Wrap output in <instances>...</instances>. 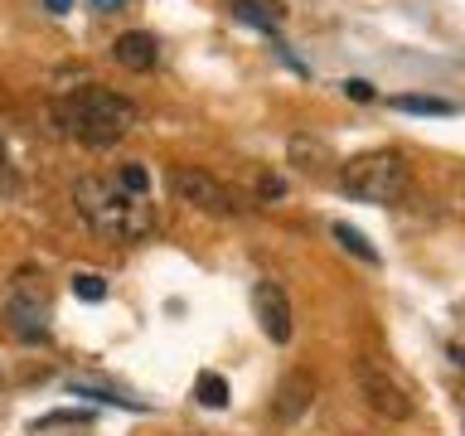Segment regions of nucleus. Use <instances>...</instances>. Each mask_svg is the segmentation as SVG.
I'll return each mask as SVG.
<instances>
[{
	"instance_id": "obj_1",
	"label": "nucleus",
	"mask_w": 465,
	"mask_h": 436,
	"mask_svg": "<svg viewBox=\"0 0 465 436\" xmlns=\"http://www.w3.org/2000/svg\"><path fill=\"white\" fill-rule=\"evenodd\" d=\"M73 203H78V213L87 218V228L102 233V238H112V243H145L160 233L155 203H145L141 194H126V189L116 180H107V174H83V180L73 184Z\"/></svg>"
},
{
	"instance_id": "obj_2",
	"label": "nucleus",
	"mask_w": 465,
	"mask_h": 436,
	"mask_svg": "<svg viewBox=\"0 0 465 436\" xmlns=\"http://www.w3.org/2000/svg\"><path fill=\"white\" fill-rule=\"evenodd\" d=\"M54 122L68 141L83 145H116L122 136H131V126L141 122L136 102L112 93V87H78V93L54 102Z\"/></svg>"
},
{
	"instance_id": "obj_3",
	"label": "nucleus",
	"mask_w": 465,
	"mask_h": 436,
	"mask_svg": "<svg viewBox=\"0 0 465 436\" xmlns=\"http://www.w3.org/2000/svg\"><path fill=\"white\" fill-rule=\"evenodd\" d=\"M407 180H412V165H407L402 151H363L354 160H344L340 170V189L359 203H398L407 194Z\"/></svg>"
},
{
	"instance_id": "obj_4",
	"label": "nucleus",
	"mask_w": 465,
	"mask_h": 436,
	"mask_svg": "<svg viewBox=\"0 0 465 436\" xmlns=\"http://www.w3.org/2000/svg\"><path fill=\"white\" fill-rule=\"evenodd\" d=\"M170 189H174V199L189 203V209H199V213H213V218L238 213V199H232V189L218 184L209 170H194V165L170 170Z\"/></svg>"
},
{
	"instance_id": "obj_5",
	"label": "nucleus",
	"mask_w": 465,
	"mask_h": 436,
	"mask_svg": "<svg viewBox=\"0 0 465 436\" xmlns=\"http://www.w3.org/2000/svg\"><path fill=\"white\" fill-rule=\"evenodd\" d=\"M359 388H363V398H369V407L378 417H388V421L412 417V398H407L398 378H388L378 363H359Z\"/></svg>"
},
{
	"instance_id": "obj_6",
	"label": "nucleus",
	"mask_w": 465,
	"mask_h": 436,
	"mask_svg": "<svg viewBox=\"0 0 465 436\" xmlns=\"http://www.w3.org/2000/svg\"><path fill=\"white\" fill-rule=\"evenodd\" d=\"M252 311H257V325L272 344H286L291 340V301L276 282H257L252 286Z\"/></svg>"
},
{
	"instance_id": "obj_7",
	"label": "nucleus",
	"mask_w": 465,
	"mask_h": 436,
	"mask_svg": "<svg viewBox=\"0 0 465 436\" xmlns=\"http://www.w3.org/2000/svg\"><path fill=\"white\" fill-rule=\"evenodd\" d=\"M112 58L131 73H151L160 64V44H155V35H145V29H126V35H116Z\"/></svg>"
},
{
	"instance_id": "obj_8",
	"label": "nucleus",
	"mask_w": 465,
	"mask_h": 436,
	"mask_svg": "<svg viewBox=\"0 0 465 436\" xmlns=\"http://www.w3.org/2000/svg\"><path fill=\"white\" fill-rule=\"evenodd\" d=\"M44 315H49V305H39V301H10V305H5L10 330L20 334L25 344H44V340H49V325H44Z\"/></svg>"
},
{
	"instance_id": "obj_9",
	"label": "nucleus",
	"mask_w": 465,
	"mask_h": 436,
	"mask_svg": "<svg viewBox=\"0 0 465 436\" xmlns=\"http://www.w3.org/2000/svg\"><path fill=\"white\" fill-rule=\"evenodd\" d=\"M311 398H315L311 378H305V373H286L282 388H276V402L272 407H276V417H282V421H296L305 407H311Z\"/></svg>"
},
{
	"instance_id": "obj_10",
	"label": "nucleus",
	"mask_w": 465,
	"mask_h": 436,
	"mask_svg": "<svg viewBox=\"0 0 465 436\" xmlns=\"http://www.w3.org/2000/svg\"><path fill=\"white\" fill-rule=\"evenodd\" d=\"M232 15L247 25H257V29H276L282 25V0H232Z\"/></svg>"
},
{
	"instance_id": "obj_11",
	"label": "nucleus",
	"mask_w": 465,
	"mask_h": 436,
	"mask_svg": "<svg viewBox=\"0 0 465 436\" xmlns=\"http://www.w3.org/2000/svg\"><path fill=\"white\" fill-rule=\"evenodd\" d=\"M10 301H39V305H49V286H44V272H35V267H20V272H15Z\"/></svg>"
},
{
	"instance_id": "obj_12",
	"label": "nucleus",
	"mask_w": 465,
	"mask_h": 436,
	"mask_svg": "<svg viewBox=\"0 0 465 436\" xmlns=\"http://www.w3.org/2000/svg\"><path fill=\"white\" fill-rule=\"evenodd\" d=\"M392 107H398V112H417V116H450V112H456L446 97H392Z\"/></svg>"
},
{
	"instance_id": "obj_13",
	"label": "nucleus",
	"mask_w": 465,
	"mask_h": 436,
	"mask_svg": "<svg viewBox=\"0 0 465 436\" xmlns=\"http://www.w3.org/2000/svg\"><path fill=\"white\" fill-rule=\"evenodd\" d=\"M334 238H340V243H344L354 257H363V262H369V267L378 262V247H369V238H363L359 228H349V223H334Z\"/></svg>"
},
{
	"instance_id": "obj_14",
	"label": "nucleus",
	"mask_w": 465,
	"mask_h": 436,
	"mask_svg": "<svg viewBox=\"0 0 465 436\" xmlns=\"http://www.w3.org/2000/svg\"><path fill=\"white\" fill-rule=\"evenodd\" d=\"M291 160H296L301 170H320L315 160H330V151H325V141H305V136H296V141H291Z\"/></svg>"
},
{
	"instance_id": "obj_15",
	"label": "nucleus",
	"mask_w": 465,
	"mask_h": 436,
	"mask_svg": "<svg viewBox=\"0 0 465 436\" xmlns=\"http://www.w3.org/2000/svg\"><path fill=\"white\" fill-rule=\"evenodd\" d=\"M194 398L203 402V407H223L228 402V383L218 373H199V383H194Z\"/></svg>"
},
{
	"instance_id": "obj_16",
	"label": "nucleus",
	"mask_w": 465,
	"mask_h": 436,
	"mask_svg": "<svg viewBox=\"0 0 465 436\" xmlns=\"http://www.w3.org/2000/svg\"><path fill=\"white\" fill-rule=\"evenodd\" d=\"M73 296H83V301H102V296H107V282H102L97 272H73Z\"/></svg>"
},
{
	"instance_id": "obj_17",
	"label": "nucleus",
	"mask_w": 465,
	"mask_h": 436,
	"mask_svg": "<svg viewBox=\"0 0 465 436\" xmlns=\"http://www.w3.org/2000/svg\"><path fill=\"white\" fill-rule=\"evenodd\" d=\"M116 184H122L126 194H145V184H151V174H145V165H122V174H116Z\"/></svg>"
},
{
	"instance_id": "obj_18",
	"label": "nucleus",
	"mask_w": 465,
	"mask_h": 436,
	"mask_svg": "<svg viewBox=\"0 0 465 436\" xmlns=\"http://www.w3.org/2000/svg\"><path fill=\"white\" fill-rule=\"evenodd\" d=\"M15 189H20V180H15L10 151H5V141H0V194H15Z\"/></svg>"
},
{
	"instance_id": "obj_19",
	"label": "nucleus",
	"mask_w": 465,
	"mask_h": 436,
	"mask_svg": "<svg viewBox=\"0 0 465 436\" xmlns=\"http://www.w3.org/2000/svg\"><path fill=\"white\" fill-rule=\"evenodd\" d=\"M257 194H262V199H282V194H286V180H282V174H262V180H257Z\"/></svg>"
},
{
	"instance_id": "obj_20",
	"label": "nucleus",
	"mask_w": 465,
	"mask_h": 436,
	"mask_svg": "<svg viewBox=\"0 0 465 436\" xmlns=\"http://www.w3.org/2000/svg\"><path fill=\"white\" fill-rule=\"evenodd\" d=\"M344 93L354 97V102H373V83H363V78H349V83H344Z\"/></svg>"
},
{
	"instance_id": "obj_21",
	"label": "nucleus",
	"mask_w": 465,
	"mask_h": 436,
	"mask_svg": "<svg viewBox=\"0 0 465 436\" xmlns=\"http://www.w3.org/2000/svg\"><path fill=\"white\" fill-rule=\"evenodd\" d=\"M126 0H93V10H102V15H112V10H122Z\"/></svg>"
},
{
	"instance_id": "obj_22",
	"label": "nucleus",
	"mask_w": 465,
	"mask_h": 436,
	"mask_svg": "<svg viewBox=\"0 0 465 436\" xmlns=\"http://www.w3.org/2000/svg\"><path fill=\"white\" fill-rule=\"evenodd\" d=\"M44 5H49L54 15H68V10H73V0H44Z\"/></svg>"
}]
</instances>
